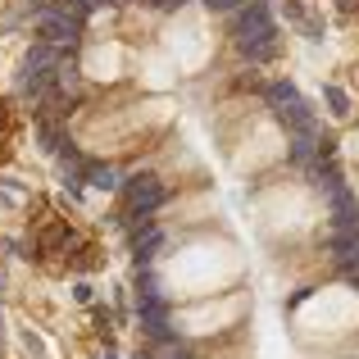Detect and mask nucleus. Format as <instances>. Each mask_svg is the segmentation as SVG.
<instances>
[{
    "instance_id": "1",
    "label": "nucleus",
    "mask_w": 359,
    "mask_h": 359,
    "mask_svg": "<svg viewBox=\"0 0 359 359\" xmlns=\"http://www.w3.org/2000/svg\"><path fill=\"white\" fill-rule=\"evenodd\" d=\"M82 14H87V9H78L73 0H60L55 9H41V14H36V32H41V41L60 46V50H73L78 36H82Z\"/></svg>"
},
{
    "instance_id": "2",
    "label": "nucleus",
    "mask_w": 359,
    "mask_h": 359,
    "mask_svg": "<svg viewBox=\"0 0 359 359\" xmlns=\"http://www.w3.org/2000/svg\"><path fill=\"white\" fill-rule=\"evenodd\" d=\"M232 36H237V46L264 41V36H278V23H273V9H269V0H245V5L237 9V23H232Z\"/></svg>"
},
{
    "instance_id": "3",
    "label": "nucleus",
    "mask_w": 359,
    "mask_h": 359,
    "mask_svg": "<svg viewBox=\"0 0 359 359\" xmlns=\"http://www.w3.org/2000/svg\"><path fill=\"white\" fill-rule=\"evenodd\" d=\"M123 196H128V214H155L168 201V187L155 173H137L123 182Z\"/></svg>"
},
{
    "instance_id": "4",
    "label": "nucleus",
    "mask_w": 359,
    "mask_h": 359,
    "mask_svg": "<svg viewBox=\"0 0 359 359\" xmlns=\"http://www.w3.org/2000/svg\"><path fill=\"white\" fill-rule=\"evenodd\" d=\"M327 255H332V264H337V278L359 287V232H332Z\"/></svg>"
},
{
    "instance_id": "5",
    "label": "nucleus",
    "mask_w": 359,
    "mask_h": 359,
    "mask_svg": "<svg viewBox=\"0 0 359 359\" xmlns=\"http://www.w3.org/2000/svg\"><path fill=\"white\" fill-rule=\"evenodd\" d=\"M327 205H332V232H359V201L351 187H337Z\"/></svg>"
},
{
    "instance_id": "6",
    "label": "nucleus",
    "mask_w": 359,
    "mask_h": 359,
    "mask_svg": "<svg viewBox=\"0 0 359 359\" xmlns=\"http://www.w3.org/2000/svg\"><path fill=\"white\" fill-rule=\"evenodd\" d=\"M278 123L291 137H318V118H314V105H309V100H296V105L278 109Z\"/></svg>"
},
{
    "instance_id": "7",
    "label": "nucleus",
    "mask_w": 359,
    "mask_h": 359,
    "mask_svg": "<svg viewBox=\"0 0 359 359\" xmlns=\"http://www.w3.org/2000/svg\"><path fill=\"white\" fill-rule=\"evenodd\" d=\"M305 173H309V182H314L323 196H332L337 187H346V177H341V164H337V159H314V164H309Z\"/></svg>"
},
{
    "instance_id": "8",
    "label": "nucleus",
    "mask_w": 359,
    "mask_h": 359,
    "mask_svg": "<svg viewBox=\"0 0 359 359\" xmlns=\"http://www.w3.org/2000/svg\"><path fill=\"white\" fill-rule=\"evenodd\" d=\"M159 245H164V228H141V232H132V259L137 264H150L159 255Z\"/></svg>"
},
{
    "instance_id": "9",
    "label": "nucleus",
    "mask_w": 359,
    "mask_h": 359,
    "mask_svg": "<svg viewBox=\"0 0 359 359\" xmlns=\"http://www.w3.org/2000/svg\"><path fill=\"white\" fill-rule=\"evenodd\" d=\"M264 100H269V109H273V114H278V109L296 105V100H300V91L291 87L287 78H282V82H269V87H264Z\"/></svg>"
},
{
    "instance_id": "10",
    "label": "nucleus",
    "mask_w": 359,
    "mask_h": 359,
    "mask_svg": "<svg viewBox=\"0 0 359 359\" xmlns=\"http://www.w3.org/2000/svg\"><path fill=\"white\" fill-rule=\"evenodd\" d=\"M241 55H245V64H269V60H278V36H264V41L241 46Z\"/></svg>"
},
{
    "instance_id": "11",
    "label": "nucleus",
    "mask_w": 359,
    "mask_h": 359,
    "mask_svg": "<svg viewBox=\"0 0 359 359\" xmlns=\"http://www.w3.org/2000/svg\"><path fill=\"white\" fill-rule=\"evenodd\" d=\"M87 182L96 187V191H114L118 173H114V168H105V164H87Z\"/></svg>"
},
{
    "instance_id": "12",
    "label": "nucleus",
    "mask_w": 359,
    "mask_h": 359,
    "mask_svg": "<svg viewBox=\"0 0 359 359\" xmlns=\"http://www.w3.org/2000/svg\"><path fill=\"white\" fill-rule=\"evenodd\" d=\"M323 100H327V109H332L337 118H346V114H351V96H346V91L337 87V82H327V87H323Z\"/></svg>"
},
{
    "instance_id": "13",
    "label": "nucleus",
    "mask_w": 359,
    "mask_h": 359,
    "mask_svg": "<svg viewBox=\"0 0 359 359\" xmlns=\"http://www.w3.org/2000/svg\"><path fill=\"white\" fill-rule=\"evenodd\" d=\"M155 359H196V355L187 351L182 341H164V346H159V351H155Z\"/></svg>"
},
{
    "instance_id": "14",
    "label": "nucleus",
    "mask_w": 359,
    "mask_h": 359,
    "mask_svg": "<svg viewBox=\"0 0 359 359\" xmlns=\"http://www.w3.org/2000/svg\"><path fill=\"white\" fill-rule=\"evenodd\" d=\"M241 5H245V0H205V9H210V14H237Z\"/></svg>"
}]
</instances>
